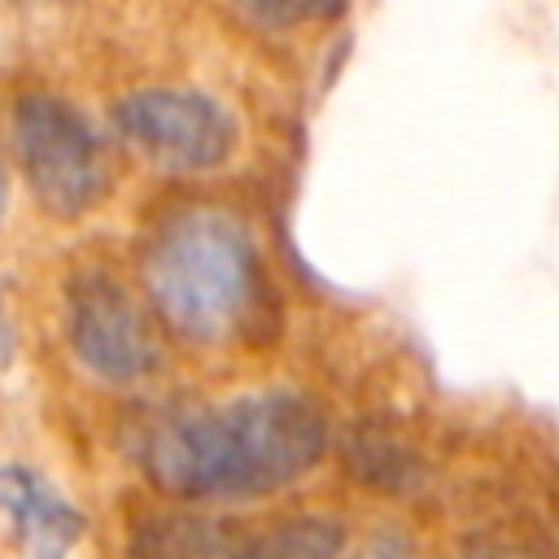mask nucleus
<instances>
[{
    "label": "nucleus",
    "instance_id": "nucleus-10",
    "mask_svg": "<svg viewBox=\"0 0 559 559\" xmlns=\"http://www.w3.org/2000/svg\"><path fill=\"white\" fill-rule=\"evenodd\" d=\"M354 459L362 463V476L371 485H402L406 480V454H397V445L389 437H358Z\"/></svg>",
    "mask_w": 559,
    "mask_h": 559
},
{
    "label": "nucleus",
    "instance_id": "nucleus-3",
    "mask_svg": "<svg viewBox=\"0 0 559 559\" xmlns=\"http://www.w3.org/2000/svg\"><path fill=\"white\" fill-rule=\"evenodd\" d=\"M13 153L52 218H83L109 197L114 170L100 131L79 105L52 92H26L13 105Z\"/></svg>",
    "mask_w": 559,
    "mask_h": 559
},
{
    "label": "nucleus",
    "instance_id": "nucleus-12",
    "mask_svg": "<svg viewBox=\"0 0 559 559\" xmlns=\"http://www.w3.org/2000/svg\"><path fill=\"white\" fill-rule=\"evenodd\" d=\"M4 205H9V170H4V157H0V223H4Z\"/></svg>",
    "mask_w": 559,
    "mask_h": 559
},
{
    "label": "nucleus",
    "instance_id": "nucleus-6",
    "mask_svg": "<svg viewBox=\"0 0 559 559\" xmlns=\"http://www.w3.org/2000/svg\"><path fill=\"white\" fill-rule=\"evenodd\" d=\"M0 515L22 559H70L87 533V515L35 467L0 463Z\"/></svg>",
    "mask_w": 559,
    "mask_h": 559
},
{
    "label": "nucleus",
    "instance_id": "nucleus-8",
    "mask_svg": "<svg viewBox=\"0 0 559 559\" xmlns=\"http://www.w3.org/2000/svg\"><path fill=\"white\" fill-rule=\"evenodd\" d=\"M345 528L332 515H293L240 542L236 559H341Z\"/></svg>",
    "mask_w": 559,
    "mask_h": 559
},
{
    "label": "nucleus",
    "instance_id": "nucleus-11",
    "mask_svg": "<svg viewBox=\"0 0 559 559\" xmlns=\"http://www.w3.org/2000/svg\"><path fill=\"white\" fill-rule=\"evenodd\" d=\"M354 559H411V546L397 542V537H376V542H367Z\"/></svg>",
    "mask_w": 559,
    "mask_h": 559
},
{
    "label": "nucleus",
    "instance_id": "nucleus-7",
    "mask_svg": "<svg viewBox=\"0 0 559 559\" xmlns=\"http://www.w3.org/2000/svg\"><path fill=\"white\" fill-rule=\"evenodd\" d=\"M240 533L227 520H201V515H162L140 524L135 533V559H236Z\"/></svg>",
    "mask_w": 559,
    "mask_h": 559
},
{
    "label": "nucleus",
    "instance_id": "nucleus-9",
    "mask_svg": "<svg viewBox=\"0 0 559 559\" xmlns=\"http://www.w3.org/2000/svg\"><path fill=\"white\" fill-rule=\"evenodd\" d=\"M262 31H293L306 22H328L345 9V0H231Z\"/></svg>",
    "mask_w": 559,
    "mask_h": 559
},
{
    "label": "nucleus",
    "instance_id": "nucleus-1",
    "mask_svg": "<svg viewBox=\"0 0 559 559\" xmlns=\"http://www.w3.org/2000/svg\"><path fill=\"white\" fill-rule=\"evenodd\" d=\"M328 450L323 411L293 389L179 406L135 437L144 476L183 502H249L301 480Z\"/></svg>",
    "mask_w": 559,
    "mask_h": 559
},
{
    "label": "nucleus",
    "instance_id": "nucleus-5",
    "mask_svg": "<svg viewBox=\"0 0 559 559\" xmlns=\"http://www.w3.org/2000/svg\"><path fill=\"white\" fill-rule=\"evenodd\" d=\"M66 341L105 384H140L162 367V341L148 310L109 271H79L66 284Z\"/></svg>",
    "mask_w": 559,
    "mask_h": 559
},
{
    "label": "nucleus",
    "instance_id": "nucleus-4",
    "mask_svg": "<svg viewBox=\"0 0 559 559\" xmlns=\"http://www.w3.org/2000/svg\"><path fill=\"white\" fill-rule=\"evenodd\" d=\"M118 135L166 175L218 170L240 140L236 114L197 87H140L114 105Z\"/></svg>",
    "mask_w": 559,
    "mask_h": 559
},
{
    "label": "nucleus",
    "instance_id": "nucleus-2",
    "mask_svg": "<svg viewBox=\"0 0 559 559\" xmlns=\"http://www.w3.org/2000/svg\"><path fill=\"white\" fill-rule=\"evenodd\" d=\"M144 293L170 332L197 345L231 341L262 301V262L249 227L223 205H183L144 249Z\"/></svg>",
    "mask_w": 559,
    "mask_h": 559
}]
</instances>
